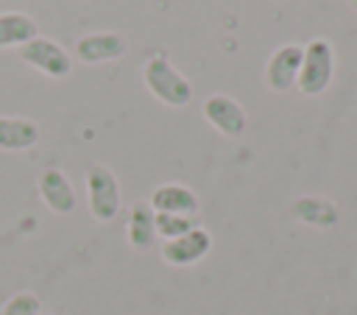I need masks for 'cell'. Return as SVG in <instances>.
Masks as SVG:
<instances>
[{
  "mask_svg": "<svg viewBox=\"0 0 357 315\" xmlns=\"http://www.w3.org/2000/svg\"><path fill=\"white\" fill-rule=\"evenodd\" d=\"M198 223L192 215H173V212H156V237L173 240L187 231H192Z\"/></svg>",
  "mask_w": 357,
  "mask_h": 315,
  "instance_id": "cell-15",
  "label": "cell"
},
{
  "mask_svg": "<svg viewBox=\"0 0 357 315\" xmlns=\"http://www.w3.org/2000/svg\"><path fill=\"white\" fill-rule=\"evenodd\" d=\"M20 59L28 67L45 72L47 78H67L73 72V56H70V50L64 45L53 42V39H45V36H36L28 45H22L20 47Z\"/></svg>",
  "mask_w": 357,
  "mask_h": 315,
  "instance_id": "cell-4",
  "label": "cell"
},
{
  "mask_svg": "<svg viewBox=\"0 0 357 315\" xmlns=\"http://www.w3.org/2000/svg\"><path fill=\"white\" fill-rule=\"evenodd\" d=\"M39 142V125L28 117H0V151H28Z\"/></svg>",
  "mask_w": 357,
  "mask_h": 315,
  "instance_id": "cell-12",
  "label": "cell"
},
{
  "mask_svg": "<svg viewBox=\"0 0 357 315\" xmlns=\"http://www.w3.org/2000/svg\"><path fill=\"white\" fill-rule=\"evenodd\" d=\"M201 112H204V120H206L215 131H220L223 137H231V139L243 137V131H245V125H248L245 109H243L234 98H229V95H223V92L209 95V98L204 100Z\"/></svg>",
  "mask_w": 357,
  "mask_h": 315,
  "instance_id": "cell-5",
  "label": "cell"
},
{
  "mask_svg": "<svg viewBox=\"0 0 357 315\" xmlns=\"http://www.w3.org/2000/svg\"><path fill=\"white\" fill-rule=\"evenodd\" d=\"M148 203L153 206V212H173V215H192V217L201 209L198 195L184 184H159L151 192Z\"/></svg>",
  "mask_w": 357,
  "mask_h": 315,
  "instance_id": "cell-11",
  "label": "cell"
},
{
  "mask_svg": "<svg viewBox=\"0 0 357 315\" xmlns=\"http://www.w3.org/2000/svg\"><path fill=\"white\" fill-rule=\"evenodd\" d=\"M39 309H42V304L33 293H17L6 301L0 315H39Z\"/></svg>",
  "mask_w": 357,
  "mask_h": 315,
  "instance_id": "cell-16",
  "label": "cell"
},
{
  "mask_svg": "<svg viewBox=\"0 0 357 315\" xmlns=\"http://www.w3.org/2000/svg\"><path fill=\"white\" fill-rule=\"evenodd\" d=\"M335 75V47L329 39L315 36L304 45V56H301V67H298V78H296V89L304 98H315L321 92L329 89Z\"/></svg>",
  "mask_w": 357,
  "mask_h": 315,
  "instance_id": "cell-2",
  "label": "cell"
},
{
  "mask_svg": "<svg viewBox=\"0 0 357 315\" xmlns=\"http://www.w3.org/2000/svg\"><path fill=\"white\" fill-rule=\"evenodd\" d=\"M126 237L134 251H148L156 243V212L145 198L131 203L126 220Z\"/></svg>",
  "mask_w": 357,
  "mask_h": 315,
  "instance_id": "cell-10",
  "label": "cell"
},
{
  "mask_svg": "<svg viewBox=\"0 0 357 315\" xmlns=\"http://www.w3.org/2000/svg\"><path fill=\"white\" fill-rule=\"evenodd\" d=\"M351 6H354V8H357V0H351Z\"/></svg>",
  "mask_w": 357,
  "mask_h": 315,
  "instance_id": "cell-17",
  "label": "cell"
},
{
  "mask_svg": "<svg viewBox=\"0 0 357 315\" xmlns=\"http://www.w3.org/2000/svg\"><path fill=\"white\" fill-rule=\"evenodd\" d=\"M301 56H304V47L301 45H296V42L279 45L268 56V64H265V84H268V89H273V92L293 89L296 86V78H298Z\"/></svg>",
  "mask_w": 357,
  "mask_h": 315,
  "instance_id": "cell-6",
  "label": "cell"
},
{
  "mask_svg": "<svg viewBox=\"0 0 357 315\" xmlns=\"http://www.w3.org/2000/svg\"><path fill=\"white\" fill-rule=\"evenodd\" d=\"M142 81H145L148 92L165 106L181 109L192 98V84L173 67V61L162 50L151 53V59L142 64Z\"/></svg>",
  "mask_w": 357,
  "mask_h": 315,
  "instance_id": "cell-1",
  "label": "cell"
},
{
  "mask_svg": "<svg viewBox=\"0 0 357 315\" xmlns=\"http://www.w3.org/2000/svg\"><path fill=\"white\" fill-rule=\"evenodd\" d=\"M126 39L114 31H95V33H86L75 42V56L78 61L84 64H106V61H114L126 53Z\"/></svg>",
  "mask_w": 357,
  "mask_h": 315,
  "instance_id": "cell-8",
  "label": "cell"
},
{
  "mask_svg": "<svg viewBox=\"0 0 357 315\" xmlns=\"http://www.w3.org/2000/svg\"><path fill=\"white\" fill-rule=\"evenodd\" d=\"M86 201H89V212L95 220L100 223H112L120 212V184H117V176L95 162L86 167Z\"/></svg>",
  "mask_w": 357,
  "mask_h": 315,
  "instance_id": "cell-3",
  "label": "cell"
},
{
  "mask_svg": "<svg viewBox=\"0 0 357 315\" xmlns=\"http://www.w3.org/2000/svg\"><path fill=\"white\" fill-rule=\"evenodd\" d=\"M212 248V234L204 229V226H195L192 231L181 234V237H173V240H165L162 245V259L173 268H187V265H195L201 262Z\"/></svg>",
  "mask_w": 357,
  "mask_h": 315,
  "instance_id": "cell-7",
  "label": "cell"
},
{
  "mask_svg": "<svg viewBox=\"0 0 357 315\" xmlns=\"http://www.w3.org/2000/svg\"><path fill=\"white\" fill-rule=\"evenodd\" d=\"M293 217L307 226H315V229H332L337 223V206L329 198L304 195V198L293 201Z\"/></svg>",
  "mask_w": 357,
  "mask_h": 315,
  "instance_id": "cell-13",
  "label": "cell"
},
{
  "mask_svg": "<svg viewBox=\"0 0 357 315\" xmlns=\"http://www.w3.org/2000/svg\"><path fill=\"white\" fill-rule=\"evenodd\" d=\"M36 187H39L45 206L53 215H70L75 209V190H73L70 178L64 176V170H59V167L42 170L36 178Z\"/></svg>",
  "mask_w": 357,
  "mask_h": 315,
  "instance_id": "cell-9",
  "label": "cell"
},
{
  "mask_svg": "<svg viewBox=\"0 0 357 315\" xmlns=\"http://www.w3.org/2000/svg\"><path fill=\"white\" fill-rule=\"evenodd\" d=\"M39 36V25L33 17L22 11H6L0 14V47H22L31 39Z\"/></svg>",
  "mask_w": 357,
  "mask_h": 315,
  "instance_id": "cell-14",
  "label": "cell"
}]
</instances>
